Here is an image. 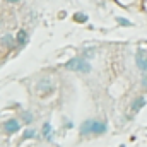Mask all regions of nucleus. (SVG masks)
<instances>
[{
	"label": "nucleus",
	"instance_id": "obj_1",
	"mask_svg": "<svg viewBox=\"0 0 147 147\" xmlns=\"http://www.w3.org/2000/svg\"><path fill=\"white\" fill-rule=\"evenodd\" d=\"M106 132V125L103 121H94V120H89V121H84L82 127H80V134H105Z\"/></svg>",
	"mask_w": 147,
	"mask_h": 147
},
{
	"label": "nucleus",
	"instance_id": "obj_2",
	"mask_svg": "<svg viewBox=\"0 0 147 147\" xmlns=\"http://www.w3.org/2000/svg\"><path fill=\"white\" fill-rule=\"evenodd\" d=\"M65 69L74 70V72H91V65L84 58H72L65 63Z\"/></svg>",
	"mask_w": 147,
	"mask_h": 147
},
{
	"label": "nucleus",
	"instance_id": "obj_3",
	"mask_svg": "<svg viewBox=\"0 0 147 147\" xmlns=\"http://www.w3.org/2000/svg\"><path fill=\"white\" fill-rule=\"evenodd\" d=\"M135 62H137V67H139L142 72H147V53L146 51L139 50V51H137V58H135Z\"/></svg>",
	"mask_w": 147,
	"mask_h": 147
},
{
	"label": "nucleus",
	"instance_id": "obj_4",
	"mask_svg": "<svg viewBox=\"0 0 147 147\" xmlns=\"http://www.w3.org/2000/svg\"><path fill=\"white\" fill-rule=\"evenodd\" d=\"M3 127H5V132H7V134H16V132L19 130V127H21V125H19V121H17V120H7Z\"/></svg>",
	"mask_w": 147,
	"mask_h": 147
},
{
	"label": "nucleus",
	"instance_id": "obj_5",
	"mask_svg": "<svg viewBox=\"0 0 147 147\" xmlns=\"http://www.w3.org/2000/svg\"><path fill=\"white\" fill-rule=\"evenodd\" d=\"M144 105H146V99H144V98H137V99L132 103V110H134V111H139L142 106H144Z\"/></svg>",
	"mask_w": 147,
	"mask_h": 147
},
{
	"label": "nucleus",
	"instance_id": "obj_6",
	"mask_svg": "<svg viewBox=\"0 0 147 147\" xmlns=\"http://www.w3.org/2000/svg\"><path fill=\"white\" fill-rule=\"evenodd\" d=\"M74 21L75 22H87V16L84 14V12H77V14H74Z\"/></svg>",
	"mask_w": 147,
	"mask_h": 147
},
{
	"label": "nucleus",
	"instance_id": "obj_7",
	"mask_svg": "<svg viewBox=\"0 0 147 147\" xmlns=\"http://www.w3.org/2000/svg\"><path fill=\"white\" fill-rule=\"evenodd\" d=\"M26 41H28V34H26V31H19L17 33V45H26Z\"/></svg>",
	"mask_w": 147,
	"mask_h": 147
},
{
	"label": "nucleus",
	"instance_id": "obj_8",
	"mask_svg": "<svg viewBox=\"0 0 147 147\" xmlns=\"http://www.w3.org/2000/svg\"><path fill=\"white\" fill-rule=\"evenodd\" d=\"M116 21H118V24H121V26H132L130 21H127V19H123V17H118Z\"/></svg>",
	"mask_w": 147,
	"mask_h": 147
},
{
	"label": "nucleus",
	"instance_id": "obj_9",
	"mask_svg": "<svg viewBox=\"0 0 147 147\" xmlns=\"http://www.w3.org/2000/svg\"><path fill=\"white\" fill-rule=\"evenodd\" d=\"M31 137H34V130H31V128H28V130L24 132V139H31Z\"/></svg>",
	"mask_w": 147,
	"mask_h": 147
},
{
	"label": "nucleus",
	"instance_id": "obj_10",
	"mask_svg": "<svg viewBox=\"0 0 147 147\" xmlns=\"http://www.w3.org/2000/svg\"><path fill=\"white\" fill-rule=\"evenodd\" d=\"M50 132H51V125L46 123V125L43 127V134H45V135H50Z\"/></svg>",
	"mask_w": 147,
	"mask_h": 147
},
{
	"label": "nucleus",
	"instance_id": "obj_11",
	"mask_svg": "<svg viewBox=\"0 0 147 147\" xmlns=\"http://www.w3.org/2000/svg\"><path fill=\"white\" fill-rule=\"evenodd\" d=\"M22 118H24V120H26L28 123H31V120H33V116H31L29 113H24V115H22Z\"/></svg>",
	"mask_w": 147,
	"mask_h": 147
},
{
	"label": "nucleus",
	"instance_id": "obj_12",
	"mask_svg": "<svg viewBox=\"0 0 147 147\" xmlns=\"http://www.w3.org/2000/svg\"><path fill=\"white\" fill-rule=\"evenodd\" d=\"M2 41H3V43H7V45L10 46V41H12V39H10V36H5L3 39H2Z\"/></svg>",
	"mask_w": 147,
	"mask_h": 147
},
{
	"label": "nucleus",
	"instance_id": "obj_13",
	"mask_svg": "<svg viewBox=\"0 0 147 147\" xmlns=\"http://www.w3.org/2000/svg\"><path fill=\"white\" fill-rule=\"evenodd\" d=\"M142 86H144V87H147V75H144V77H142Z\"/></svg>",
	"mask_w": 147,
	"mask_h": 147
},
{
	"label": "nucleus",
	"instance_id": "obj_14",
	"mask_svg": "<svg viewBox=\"0 0 147 147\" xmlns=\"http://www.w3.org/2000/svg\"><path fill=\"white\" fill-rule=\"evenodd\" d=\"M7 2H10V3H16V2H19V0H7Z\"/></svg>",
	"mask_w": 147,
	"mask_h": 147
}]
</instances>
